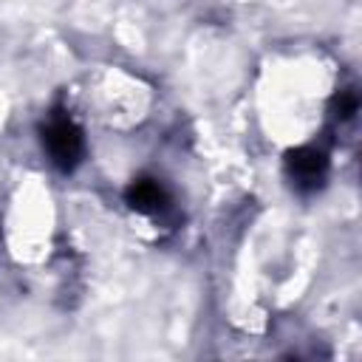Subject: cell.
Instances as JSON below:
<instances>
[{"label":"cell","mask_w":362,"mask_h":362,"mask_svg":"<svg viewBox=\"0 0 362 362\" xmlns=\"http://www.w3.org/2000/svg\"><path fill=\"white\" fill-rule=\"evenodd\" d=\"M42 147L48 150V158L62 173H71L85 156L82 130L65 110H54L48 116V122L42 124Z\"/></svg>","instance_id":"obj_1"},{"label":"cell","mask_w":362,"mask_h":362,"mask_svg":"<svg viewBox=\"0 0 362 362\" xmlns=\"http://www.w3.org/2000/svg\"><path fill=\"white\" fill-rule=\"evenodd\" d=\"M286 173H288V181L300 192H314L325 184L328 158L317 147H297L286 156Z\"/></svg>","instance_id":"obj_2"},{"label":"cell","mask_w":362,"mask_h":362,"mask_svg":"<svg viewBox=\"0 0 362 362\" xmlns=\"http://www.w3.org/2000/svg\"><path fill=\"white\" fill-rule=\"evenodd\" d=\"M124 201H127V206H130L133 212L156 215V212L167 209L170 195H167V189H164L161 181L141 175V178H133V181L127 184V189H124Z\"/></svg>","instance_id":"obj_3"},{"label":"cell","mask_w":362,"mask_h":362,"mask_svg":"<svg viewBox=\"0 0 362 362\" xmlns=\"http://www.w3.org/2000/svg\"><path fill=\"white\" fill-rule=\"evenodd\" d=\"M356 107H359V99H356L354 90H339V93L334 96V116H337L339 122L351 119V116L356 113Z\"/></svg>","instance_id":"obj_4"}]
</instances>
